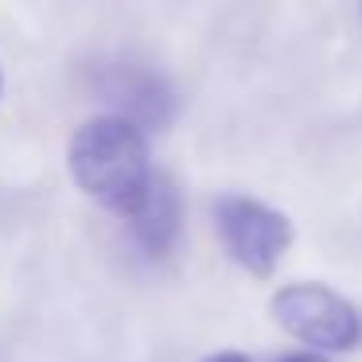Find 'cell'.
I'll list each match as a JSON object with an SVG mask.
<instances>
[{
  "mask_svg": "<svg viewBox=\"0 0 362 362\" xmlns=\"http://www.w3.org/2000/svg\"><path fill=\"white\" fill-rule=\"evenodd\" d=\"M66 168L82 195L121 218H133L156 183L148 136L125 113H94L82 121L66 144Z\"/></svg>",
  "mask_w": 362,
  "mask_h": 362,
  "instance_id": "1",
  "label": "cell"
},
{
  "mask_svg": "<svg viewBox=\"0 0 362 362\" xmlns=\"http://www.w3.org/2000/svg\"><path fill=\"white\" fill-rule=\"evenodd\" d=\"M269 312L292 339L308 343V351L335 354L362 343V315L346 296L315 281H292L273 292Z\"/></svg>",
  "mask_w": 362,
  "mask_h": 362,
  "instance_id": "2",
  "label": "cell"
},
{
  "mask_svg": "<svg viewBox=\"0 0 362 362\" xmlns=\"http://www.w3.org/2000/svg\"><path fill=\"white\" fill-rule=\"evenodd\" d=\"M214 230L226 253L253 276H269L292 245V222L284 211L253 195H218L214 199Z\"/></svg>",
  "mask_w": 362,
  "mask_h": 362,
  "instance_id": "3",
  "label": "cell"
},
{
  "mask_svg": "<svg viewBox=\"0 0 362 362\" xmlns=\"http://www.w3.org/2000/svg\"><path fill=\"white\" fill-rule=\"evenodd\" d=\"M125 226H129V238H133L144 253H152V257L172 253V245L180 242V226H183L180 191H175L164 175H156L144 206L133 214V218H125Z\"/></svg>",
  "mask_w": 362,
  "mask_h": 362,
  "instance_id": "4",
  "label": "cell"
},
{
  "mask_svg": "<svg viewBox=\"0 0 362 362\" xmlns=\"http://www.w3.org/2000/svg\"><path fill=\"white\" fill-rule=\"evenodd\" d=\"M276 362H331V358L320 351H292V354H281Z\"/></svg>",
  "mask_w": 362,
  "mask_h": 362,
  "instance_id": "5",
  "label": "cell"
},
{
  "mask_svg": "<svg viewBox=\"0 0 362 362\" xmlns=\"http://www.w3.org/2000/svg\"><path fill=\"white\" fill-rule=\"evenodd\" d=\"M203 362H250V358L238 354V351H218V354H211V358H203Z\"/></svg>",
  "mask_w": 362,
  "mask_h": 362,
  "instance_id": "6",
  "label": "cell"
},
{
  "mask_svg": "<svg viewBox=\"0 0 362 362\" xmlns=\"http://www.w3.org/2000/svg\"><path fill=\"white\" fill-rule=\"evenodd\" d=\"M0 86H4V78H0Z\"/></svg>",
  "mask_w": 362,
  "mask_h": 362,
  "instance_id": "7",
  "label": "cell"
}]
</instances>
